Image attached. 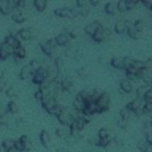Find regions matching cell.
Wrapping results in <instances>:
<instances>
[{
  "label": "cell",
  "instance_id": "obj_2",
  "mask_svg": "<svg viewBox=\"0 0 152 152\" xmlns=\"http://www.w3.org/2000/svg\"><path fill=\"white\" fill-rule=\"evenodd\" d=\"M53 13H55V15H57L59 18H70V19H72V18L77 17L75 10L71 8V7H68V6H65V7H58V8H56L53 11Z\"/></svg>",
  "mask_w": 152,
  "mask_h": 152
},
{
  "label": "cell",
  "instance_id": "obj_23",
  "mask_svg": "<svg viewBox=\"0 0 152 152\" xmlns=\"http://www.w3.org/2000/svg\"><path fill=\"white\" fill-rule=\"evenodd\" d=\"M39 140H40V144L44 147H49V145H50V134L48 133V131H42L40 132Z\"/></svg>",
  "mask_w": 152,
  "mask_h": 152
},
{
  "label": "cell",
  "instance_id": "obj_37",
  "mask_svg": "<svg viewBox=\"0 0 152 152\" xmlns=\"http://www.w3.org/2000/svg\"><path fill=\"white\" fill-rule=\"evenodd\" d=\"M5 94H6V96L13 99V97H15V95H17V90H15V88H14L13 86H10V87L5 90Z\"/></svg>",
  "mask_w": 152,
  "mask_h": 152
},
{
  "label": "cell",
  "instance_id": "obj_49",
  "mask_svg": "<svg viewBox=\"0 0 152 152\" xmlns=\"http://www.w3.org/2000/svg\"><path fill=\"white\" fill-rule=\"evenodd\" d=\"M12 56H13V61H14L15 63H21V62L24 61V59L19 58V57H18V56H15V55H12Z\"/></svg>",
  "mask_w": 152,
  "mask_h": 152
},
{
  "label": "cell",
  "instance_id": "obj_29",
  "mask_svg": "<svg viewBox=\"0 0 152 152\" xmlns=\"http://www.w3.org/2000/svg\"><path fill=\"white\" fill-rule=\"evenodd\" d=\"M132 115H133V113H132L126 106H125V107L120 110V113H119V118L122 119V120H126V121H128V119H129Z\"/></svg>",
  "mask_w": 152,
  "mask_h": 152
},
{
  "label": "cell",
  "instance_id": "obj_10",
  "mask_svg": "<svg viewBox=\"0 0 152 152\" xmlns=\"http://www.w3.org/2000/svg\"><path fill=\"white\" fill-rule=\"evenodd\" d=\"M33 36H34V33H33V31L31 28H20L18 31V33H17V37L19 38L20 42L30 40V39L33 38Z\"/></svg>",
  "mask_w": 152,
  "mask_h": 152
},
{
  "label": "cell",
  "instance_id": "obj_16",
  "mask_svg": "<svg viewBox=\"0 0 152 152\" xmlns=\"http://www.w3.org/2000/svg\"><path fill=\"white\" fill-rule=\"evenodd\" d=\"M86 106H87V102L76 94V96H75V99L72 101V109H75V110H84Z\"/></svg>",
  "mask_w": 152,
  "mask_h": 152
},
{
  "label": "cell",
  "instance_id": "obj_40",
  "mask_svg": "<svg viewBox=\"0 0 152 152\" xmlns=\"http://www.w3.org/2000/svg\"><path fill=\"white\" fill-rule=\"evenodd\" d=\"M139 4H140L139 1H132V0H128V1H127V8H128V11H133V10H135L137 6H138Z\"/></svg>",
  "mask_w": 152,
  "mask_h": 152
},
{
  "label": "cell",
  "instance_id": "obj_38",
  "mask_svg": "<svg viewBox=\"0 0 152 152\" xmlns=\"http://www.w3.org/2000/svg\"><path fill=\"white\" fill-rule=\"evenodd\" d=\"M122 58H124V69L126 70L127 68H129L133 64L134 58H132V57H122Z\"/></svg>",
  "mask_w": 152,
  "mask_h": 152
},
{
  "label": "cell",
  "instance_id": "obj_20",
  "mask_svg": "<svg viewBox=\"0 0 152 152\" xmlns=\"http://www.w3.org/2000/svg\"><path fill=\"white\" fill-rule=\"evenodd\" d=\"M110 65L114 68V69H124V58L122 57H119V56H115V57H112L110 59Z\"/></svg>",
  "mask_w": 152,
  "mask_h": 152
},
{
  "label": "cell",
  "instance_id": "obj_7",
  "mask_svg": "<svg viewBox=\"0 0 152 152\" xmlns=\"http://www.w3.org/2000/svg\"><path fill=\"white\" fill-rule=\"evenodd\" d=\"M100 26H101L100 21H97V20L90 21V23H88V24L84 26V33H86L87 36H89V37H93V36L95 34V32L100 28Z\"/></svg>",
  "mask_w": 152,
  "mask_h": 152
},
{
  "label": "cell",
  "instance_id": "obj_17",
  "mask_svg": "<svg viewBox=\"0 0 152 152\" xmlns=\"http://www.w3.org/2000/svg\"><path fill=\"white\" fill-rule=\"evenodd\" d=\"M104 12L108 14V15H115L118 14V7H116V2H106L104 5Z\"/></svg>",
  "mask_w": 152,
  "mask_h": 152
},
{
  "label": "cell",
  "instance_id": "obj_25",
  "mask_svg": "<svg viewBox=\"0 0 152 152\" xmlns=\"http://www.w3.org/2000/svg\"><path fill=\"white\" fill-rule=\"evenodd\" d=\"M7 112L11 113V114H15L18 110H19V103L14 100H11L8 103H7V107H6Z\"/></svg>",
  "mask_w": 152,
  "mask_h": 152
},
{
  "label": "cell",
  "instance_id": "obj_53",
  "mask_svg": "<svg viewBox=\"0 0 152 152\" xmlns=\"http://www.w3.org/2000/svg\"><path fill=\"white\" fill-rule=\"evenodd\" d=\"M0 152H2V147H1V145H0Z\"/></svg>",
  "mask_w": 152,
  "mask_h": 152
},
{
  "label": "cell",
  "instance_id": "obj_31",
  "mask_svg": "<svg viewBox=\"0 0 152 152\" xmlns=\"http://www.w3.org/2000/svg\"><path fill=\"white\" fill-rule=\"evenodd\" d=\"M13 55L18 56V57H19V58H21V59H25V58H26V55H27V52H26V49H25L23 45H20L19 48L14 49V52H13Z\"/></svg>",
  "mask_w": 152,
  "mask_h": 152
},
{
  "label": "cell",
  "instance_id": "obj_35",
  "mask_svg": "<svg viewBox=\"0 0 152 152\" xmlns=\"http://www.w3.org/2000/svg\"><path fill=\"white\" fill-rule=\"evenodd\" d=\"M28 65L31 66V69H32V71L34 72V71H37L38 69H40L42 68V62L39 61V59H37V58H34V59H32L30 63H28Z\"/></svg>",
  "mask_w": 152,
  "mask_h": 152
},
{
  "label": "cell",
  "instance_id": "obj_52",
  "mask_svg": "<svg viewBox=\"0 0 152 152\" xmlns=\"http://www.w3.org/2000/svg\"><path fill=\"white\" fill-rule=\"evenodd\" d=\"M150 11H151V14H152V4H151V6H150V8H148Z\"/></svg>",
  "mask_w": 152,
  "mask_h": 152
},
{
  "label": "cell",
  "instance_id": "obj_24",
  "mask_svg": "<svg viewBox=\"0 0 152 152\" xmlns=\"http://www.w3.org/2000/svg\"><path fill=\"white\" fill-rule=\"evenodd\" d=\"M0 13L4 15L12 14V11L8 7V0H0Z\"/></svg>",
  "mask_w": 152,
  "mask_h": 152
},
{
  "label": "cell",
  "instance_id": "obj_32",
  "mask_svg": "<svg viewBox=\"0 0 152 152\" xmlns=\"http://www.w3.org/2000/svg\"><path fill=\"white\" fill-rule=\"evenodd\" d=\"M97 138H99V139H108V138H110V132H109V129L106 128V127L100 128L99 132H97Z\"/></svg>",
  "mask_w": 152,
  "mask_h": 152
},
{
  "label": "cell",
  "instance_id": "obj_15",
  "mask_svg": "<svg viewBox=\"0 0 152 152\" xmlns=\"http://www.w3.org/2000/svg\"><path fill=\"white\" fill-rule=\"evenodd\" d=\"M32 74H33V71H32L31 66H30L28 64H26V65L21 66V69H20V71H19V77H20L21 80L26 81V80H28V78L32 77Z\"/></svg>",
  "mask_w": 152,
  "mask_h": 152
},
{
  "label": "cell",
  "instance_id": "obj_5",
  "mask_svg": "<svg viewBox=\"0 0 152 152\" xmlns=\"http://www.w3.org/2000/svg\"><path fill=\"white\" fill-rule=\"evenodd\" d=\"M31 80H32V83H34V84H37V86L42 84V83L46 80V70H45L44 68L38 69L37 71H34V72L32 74Z\"/></svg>",
  "mask_w": 152,
  "mask_h": 152
},
{
  "label": "cell",
  "instance_id": "obj_34",
  "mask_svg": "<svg viewBox=\"0 0 152 152\" xmlns=\"http://www.w3.org/2000/svg\"><path fill=\"white\" fill-rule=\"evenodd\" d=\"M76 14L77 15H81V17H87L88 13H89V6H86V7H75L74 8Z\"/></svg>",
  "mask_w": 152,
  "mask_h": 152
},
{
  "label": "cell",
  "instance_id": "obj_4",
  "mask_svg": "<svg viewBox=\"0 0 152 152\" xmlns=\"http://www.w3.org/2000/svg\"><path fill=\"white\" fill-rule=\"evenodd\" d=\"M109 36H110L109 30H108L106 26H102V25H101L100 28L95 32V34H94L91 38H93V40L96 42V43H102V42L107 40Z\"/></svg>",
  "mask_w": 152,
  "mask_h": 152
},
{
  "label": "cell",
  "instance_id": "obj_45",
  "mask_svg": "<svg viewBox=\"0 0 152 152\" xmlns=\"http://www.w3.org/2000/svg\"><path fill=\"white\" fill-rule=\"evenodd\" d=\"M86 6H89V1H86V0H77L76 1V7H86Z\"/></svg>",
  "mask_w": 152,
  "mask_h": 152
},
{
  "label": "cell",
  "instance_id": "obj_48",
  "mask_svg": "<svg viewBox=\"0 0 152 152\" xmlns=\"http://www.w3.org/2000/svg\"><path fill=\"white\" fill-rule=\"evenodd\" d=\"M140 4H141L144 7H146V8H150V6H151L152 1H140Z\"/></svg>",
  "mask_w": 152,
  "mask_h": 152
},
{
  "label": "cell",
  "instance_id": "obj_1",
  "mask_svg": "<svg viewBox=\"0 0 152 152\" xmlns=\"http://www.w3.org/2000/svg\"><path fill=\"white\" fill-rule=\"evenodd\" d=\"M70 110H71V109H70L69 107H63L61 114L57 116V120L59 121V124H61L62 126L69 127L70 124L74 121L72 118H71V115H70Z\"/></svg>",
  "mask_w": 152,
  "mask_h": 152
},
{
  "label": "cell",
  "instance_id": "obj_9",
  "mask_svg": "<svg viewBox=\"0 0 152 152\" xmlns=\"http://www.w3.org/2000/svg\"><path fill=\"white\" fill-rule=\"evenodd\" d=\"M12 19L14 20V23L17 24H21L27 19V14L25 10H15L14 12H12Z\"/></svg>",
  "mask_w": 152,
  "mask_h": 152
},
{
  "label": "cell",
  "instance_id": "obj_18",
  "mask_svg": "<svg viewBox=\"0 0 152 152\" xmlns=\"http://www.w3.org/2000/svg\"><path fill=\"white\" fill-rule=\"evenodd\" d=\"M56 135L63 140H66L69 137H70V133H69V127H65V126H62L59 128L56 129Z\"/></svg>",
  "mask_w": 152,
  "mask_h": 152
},
{
  "label": "cell",
  "instance_id": "obj_27",
  "mask_svg": "<svg viewBox=\"0 0 152 152\" xmlns=\"http://www.w3.org/2000/svg\"><path fill=\"white\" fill-rule=\"evenodd\" d=\"M33 6L38 12H43V11L46 10L48 2H46V0H34L33 1Z\"/></svg>",
  "mask_w": 152,
  "mask_h": 152
},
{
  "label": "cell",
  "instance_id": "obj_11",
  "mask_svg": "<svg viewBox=\"0 0 152 152\" xmlns=\"http://www.w3.org/2000/svg\"><path fill=\"white\" fill-rule=\"evenodd\" d=\"M4 43L7 44L8 46L13 48V49H17V48H19L20 45H23L21 42L19 40V38L17 37V34H8L7 37H5Z\"/></svg>",
  "mask_w": 152,
  "mask_h": 152
},
{
  "label": "cell",
  "instance_id": "obj_33",
  "mask_svg": "<svg viewBox=\"0 0 152 152\" xmlns=\"http://www.w3.org/2000/svg\"><path fill=\"white\" fill-rule=\"evenodd\" d=\"M0 145L2 147V151H7L11 147H14V140L13 139H10V138L8 139H5V140H2V142Z\"/></svg>",
  "mask_w": 152,
  "mask_h": 152
},
{
  "label": "cell",
  "instance_id": "obj_50",
  "mask_svg": "<svg viewBox=\"0 0 152 152\" xmlns=\"http://www.w3.org/2000/svg\"><path fill=\"white\" fill-rule=\"evenodd\" d=\"M100 5V1H89V6H97Z\"/></svg>",
  "mask_w": 152,
  "mask_h": 152
},
{
  "label": "cell",
  "instance_id": "obj_51",
  "mask_svg": "<svg viewBox=\"0 0 152 152\" xmlns=\"http://www.w3.org/2000/svg\"><path fill=\"white\" fill-rule=\"evenodd\" d=\"M6 152H18V151H17L14 147H11V148H10V150H7Z\"/></svg>",
  "mask_w": 152,
  "mask_h": 152
},
{
  "label": "cell",
  "instance_id": "obj_12",
  "mask_svg": "<svg viewBox=\"0 0 152 152\" xmlns=\"http://www.w3.org/2000/svg\"><path fill=\"white\" fill-rule=\"evenodd\" d=\"M59 87H61V89H62L63 91H65V93L70 91V90L72 89V87H74L72 80H71L70 77H68V76H63V77L61 78V81H59Z\"/></svg>",
  "mask_w": 152,
  "mask_h": 152
},
{
  "label": "cell",
  "instance_id": "obj_42",
  "mask_svg": "<svg viewBox=\"0 0 152 152\" xmlns=\"http://www.w3.org/2000/svg\"><path fill=\"white\" fill-rule=\"evenodd\" d=\"M109 144H110V138H108V139H99L97 146H100V147H107Z\"/></svg>",
  "mask_w": 152,
  "mask_h": 152
},
{
  "label": "cell",
  "instance_id": "obj_41",
  "mask_svg": "<svg viewBox=\"0 0 152 152\" xmlns=\"http://www.w3.org/2000/svg\"><path fill=\"white\" fill-rule=\"evenodd\" d=\"M142 110H144V114L152 113V102H146V101H145L144 107H142Z\"/></svg>",
  "mask_w": 152,
  "mask_h": 152
},
{
  "label": "cell",
  "instance_id": "obj_43",
  "mask_svg": "<svg viewBox=\"0 0 152 152\" xmlns=\"http://www.w3.org/2000/svg\"><path fill=\"white\" fill-rule=\"evenodd\" d=\"M14 148H15L18 152H24V151H25V150H24V146H23V144L20 142L19 139L14 140Z\"/></svg>",
  "mask_w": 152,
  "mask_h": 152
},
{
  "label": "cell",
  "instance_id": "obj_19",
  "mask_svg": "<svg viewBox=\"0 0 152 152\" xmlns=\"http://www.w3.org/2000/svg\"><path fill=\"white\" fill-rule=\"evenodd\" d=\"M40 50H42V52H43L44 55H46V56H53L56 49H53L48 42H44V43L40 44Z\"/></svg>",
  "mask_w": 152,
  "mask_h": 152
},
{
  "label": "cell",
  "instance_id": "obj_8",
  "mask_svg": "<svg viewBox=\"0 0 152 152\" xmlns=\"http://www.w3.org/2000/svg\"><path fill=\"white\" fill-rule=\"evenodd\" d=\"M13 52H14V49H13V48L8 46V45L5 44L4 42L0 43V59H1V61L7 59L11 55H13Z\"/></svg>",
  "mask_w": 152,
  "mask_h": 152
},
{
  "label": "cell",
  "instance_id": "obj_3",
  "mask_svg": "<svg viewBox=\"0 0 152 152\" xmlns=\"http://www.w3.org/2000/svg\"><path fill=\"white\" fill-rule=\"evenodd\" d=\"M109 104H110V97L108 94L102 93V95L100 96V99L96 101V106H97V113H103L106 110L109 109Z\"/></svg>",
  "mask_w": 152,
  "mask_h": 152
},
{
  "label": "cell",
  "instance_id": "obj_30",
  "mask_svg": "<svg viewBox=\"0 0 152 152\" xmlns=\"http://www.w3.org/2000/svg\"><path fill=\"white\" fill-rule=\"evenodd\" d=\"M116 7H118V12L119 13H126V12H128L127 0H119L116 2Z\"/></svg>",
  "mask_w": 152,
  "mask_h": 152
},
{
  "label": "cell",
  "instance_id": "obj_14",
  "mask_svg": "<svg viewBox=\"0 0 152 152\" xmlns=\"http://www.w3.org/2000/svg\"><path fill=\"white\" fill-rule=\"evenodd\" d=\"M114 31L118 34H122L126 33L127 31V25H126V20L125 19H119L114 23Z\"/></svg>",
  "mask_w": 152,
  "mask_h": 152
},
{
  "label": "cell",
  "instance_id": "obj_28",
  "mask_svg": "<svg viewBox=\"0 0 152 152\" xmlns=\"http://www.w3.org/2000/svg\"><path fill=\"white\" fill-rule=\"evenodd\" d=\"M133 26L135 27V30H137L138 32L141 33V32L146 28V21H145L144 19H137V20L133 21Z\"/></svg>",
  "mask_w": 152,
  "mask_h": 152
},
{
  "label": "cell",
  "instance_id": "obj_22",
  "mask_svg": "<svg viewBox=\"0 0 152 152\" xmlns=\"http://www.w3.org/2000/svg\"><path fill=\"white\" fill-rule=\"evenodd\" d=\"M19 140H20V142L23 144L25 151H30V150H31V147H32V141H31V139H30V137H28L27 134H23V135L19 138Z\"/></svg>",
  "mask_w": 152,
  "mask_h": 152
},
{
  "label": "cell",
  "instance_id": "obj_36",
  "mask_svg": "<svg viewBox=\"0 0 152 152\" xmlns=\"http://www.w3.org/2000/svg\"><path fill=\"white\" fill-rule=\"evenodd\" d=\"M75 124H76L77 129H78L80 132H82V131L86 128V126H87L88 122H87L84 119H77V120H75Z\"/></svg>",
  "mask_w": 152,
  "mask_h": 152
},
{
  "label": "cell",
  "instance_id": "obj_39",
  "mask_svg": "<svg viewBox=\"0 0 152 152\" xmlns=\"http://www.w3.org/2000/svg\"><path fill=\"white\" fill-rule=\"evenodd\" d=\"M133 68H135L137 70H142L144 69V61H140V59H134L133 64L131 65Z\"/></svg>",
  "mask_w": 152,
  "mask_h": 152
},
{
  "label": "cell",
  "instance_id": "obj_21",
  "mask_svg": "<svg viewBox=\"0 0 152 152\" xmlns=\"http://www.w3.org/2000/svg\"><path fill=\"white\" fill-rule=\"evenodd\" d=\"M150 88H151V86H148V84H145V86H141V87L137 88V90H135L137 99L144 100V97H145V95H146V93L148 91V89H150Z\"/></svg>",
  "mask_w": 152,
  "mask_h": 152
},
{
  "label": "cell",
  "instance_id": "obj_6",
  "mask_svg": "<svg viewBox=\"0 0 152 152\" xmlns=\"http://www.w3.org/2000/svg\"><path fill=\"white\" fill-rule=\"evenodd\" d=\"M55 40H56V44L57 46H65L70 43L71 40V36L66 32V31H63V32H59L56 37H55Z\"/></svg>",
  "mask_w": 152,
  "mask_h": 152
},
{
  "label": "cell",
  "instance_id": "obj_26",
  "mask_svg": "<svg viewBox=\"0 0 152 152\" xmlns=\"http://www.w3.org/2000/svg\"><path fill=\"white\" fill-rule=\"evenodd\" d=\"M137 147L140 152H152V147L145 140H139L137 144Z\"/></svg>",
  "mask_w": 152,
  "mask_h": 152
},
{
  "label": "cell",
  "instance_id": "obj_13",
  "mask_svg": "<svg viewBox=\"0 0 152 152\" xmlns=\"http://www.w3.org/2000/svg\"><path fill=\"white\" fill-rule=\"evenodd\" d=\"M119 88H120L121 91L125 93V94H129V93H132V91L134 90V86H133V83H132L131 81H128L127 78H124V80L120 82Z\"/></svg>",
  "mask_w": 152,
  "mask_h": 152
},
{
  "label": "cell",
  "instance_id": "obj_46",
  "mask_svg": "<svg viewBox=\"0 0 152 152\" xmlns=\"http://www.w3.org/2000/svg\"><path fill=\"white\" fill-rule=\"evenodd\" d=\"M33 97L40 102V101H42V99H43V94H42V91H39V90L37 89V90L33 93Z\"/></svg>",
  "mask_w": 152,
  "mask_h": 152
},
{
  "label": "cell",
  "instance_id": "obj_44",
  "mask_svg": "<svg viewBox=\"0 0 152 152\" xmlns=\"http://www.w3.org/2000/svg\"><path fill=\"white\" fill-rule=\"evenodd\" d=\"M150 146L152 145V131H150V132H146L145 133V139H144Z\"/></svg>",
  "mask_w": 152,
  "mask_h": 152
},
{
  "label": "cell",
  "instance_id": "obj_47",
  "mask_svg": "<svg viewBox=\"0 0 152 152\" xmlns=\"http://www.w3.org/2000/svg\"><path fill=\"white\" fill-rule=\"evenodd\" d=\"M126 124H127L126 120H122V119L119 118V120H118V125H119V127H121V128H126V126H127Z\"/></svg>",
  "mask_w": 152,
  "mask_h": 152
}]
</instances>
